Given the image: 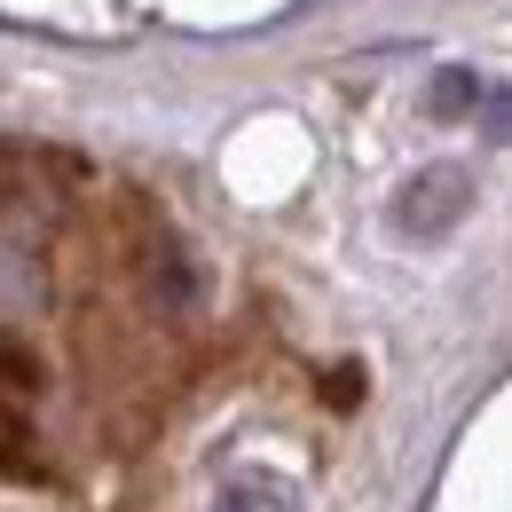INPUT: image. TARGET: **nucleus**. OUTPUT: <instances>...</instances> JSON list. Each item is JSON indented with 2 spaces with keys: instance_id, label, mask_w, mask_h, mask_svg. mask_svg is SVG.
<instances>
[{
  "instance_id": "obj_1",
  "label": "nucleus",
  "mask_w": 512,
  "mask_h": 512,
  "mask_svg": "<svg viewBox=\"0 0 512 512\" xmlns=\"http://www.w3.org/2000/svg\"><path fill=\"white\" fill-rule=\"evenodd\" d=\"M465 213H473V174H465V166H426V174H410L402 197H394V229L418 237V245L449 237Z\"/></svg>"
},
{
  "instance_id": "obj_2",
  "label": "nucleus",
  "mask_w": 512,
  "mask_h": 512,
  "mask_svg": "<svg viewBox=\"0 0 512 512\" xmlns=\"http://www.w3.org/2000/svg\"><path fill=\"white\" fill-rule=\"evenodd\" d=\"M32 394H40V371L24 363V347L0 339V442H8L16 418H32Z\"/></svg>"
},
{
  "instance_id": "obj_3",
  "label": "nucleus",
  "mask_w": 512,
  "mask_h": 512,
  "mask_svg": "<svg viewBox=\"0 0 512 512\" xmlns=\"http://www.w3.org/2000/svg\"><path fill=\"white\" fill-rule=\"evenodd\" d=\"M213 512H292V489H284L276 473H229Z\"/></svg>"
},
{
  "instance_id": "obj_4",
  "label": "nucleus",
  "mask_w": 512,
  "mask_h": 512,
  "mask_svg": "<svg viewBox=\"0 0 512 512\" xmlns=\"http://www.w3.org/2000/svg\"><path fill=\"white\" fill-rule=\"evenodd\" d=\"M465 95H473V71H442V87H434V111H442V119H457V111H465Z\"/></svg>"
}]
</instances>
